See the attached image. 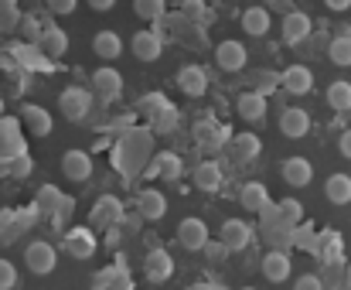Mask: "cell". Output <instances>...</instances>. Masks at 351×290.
Segmentation results:
<instances>
[{
  "mask_svg": "<svg viewBox=\"0 0 351 290\" xmlns=\"http://www.w3.org/2000/svg\"><path fill=\"white\" fill-rule=\"evenodd\" d=\"M24 267H27L34 277H48V274L58 267V253H55V246L45 243V239H34V243L24 250Z\"/></svg>",
  "mask_w": 351,
  "mask_h": 290,
  "instance_id": "obj_1",
  "label": "cell"
},
{
  "mask_svg": "<svg viewBox=\"0 0 351 290\" xmlns=\"http://www.w3.org/2000/svg\"><path fill=\"white\" fill-rule=\"evenodd\" d=\"M178 243H181L184 250H191V253L205 250V246H208V226H205V219H195V215L181 219V222H178Z\"/></svg>",
  "mask_w": 351,
  "mask_h": 290,
  "instance_id": "obj_2",
  "label": "cell"
},
{
  "mask_svg": "<svg viewBox=\"0 0 351 290\" xmlns=\"http://www.w3.org/2000/svg\"><path fill=\"white\" fill-rule=\"evenodd\" d=\"M215 62H219V69H222V72H242V69H245V62H249V51H245V45H242V41L226 38V41H219V45H215Z\"/></svg>",
  "mask_w": 351,
  "mask_h": 290,
  "instance_id": "obj_3",
  "label": "cell"
},
{
  "mask_svg": "<svg viewBox=\"0 0 351 290\" xmlns=\"http://www.w3.org/2000/svg\"><path fill=\"white\" fill-rule=\"evenodd\" d=\"M130 51H133L140 62H157V58H160V51H164V41H160V34H157V31L140 27V31L130 38Z\"/></svg>",
  "mask_w": 351,
  "mask_h": 290,
  "instance_id": "obj_4",
  "label": "cell"
},
{
  "mask_svg": "<svg viewBox=\"0 0 351 290\" xmlns=\"http://www.w3.org/2000/svg\"><path fill=\"white\" fill-rule=\"evenodd\" d=\"M178 89H181L184 96H191V99H202V96L208 93V75H205V69H202V65H181V69H178Z\"/></svg>",
  "mask_w": 351,
  "mask_h": 290,
  "instance_id": "obj_5",
  "label": "cell"
},
{
  "mask_svg": "<svg viewBox=\"0 0 351 290\" xmlns=\"http://www.w3.org/2000/svg\"><path fill=\"white\" fill-rule=\"evenodd\" d=\"M280 134H283L287 141H304V137L311 134V113H307V110H297V106L283 110V113H280Z\"/></svg>",
  "mask_w": 351,
  "mask_h": 290,
  "instance_id": "obj_6",
  "label": "cell"
},
{
  "mask_svg": "<svg viewBox=\"0 0 351 290\" xmlns=\"http://www.w3.org/2000/svg\"><path fill=\"white\" fill-rule=\"evenodd\" d=\"M280 174H283V181H287L290 188H307V184L314 181V164H311L307 157L293 154V157H287V160H283Z\"/></svg>",
  "mask_w": 351,
  "mask_h": 290,
  "instance_id": "obj_7",
  "label": "cell"
},
{
  "mask_svg": "<svg viewBox=\"0 0 351 290\" xmlns=\"http://www.w3.org/2000/svg\"><path fill=\"white\" fill-rule=\"evenodd\" d=\"M143 274H147V280L150 284H164V280H171V274H174V260H171V253L167 250H150L147 256H143Z\"/></svg>",
  "mask_w": 351,
  "mask_h": 290,
  "instance_id": "obj_8",
  "label": "cell"
},
{
  "mask_svg": "<svg viewBox=\"0 0 351 290\" xmlns=\"http://www.w3.org/2000/svg\"><path fill=\"white\" fill-rule=\"evenodd\" d=\"M58 106H62V113H65V120H86V113H89V106H93V96L86 93V89H65L62 96H58Z\"/></svg>",
  "mask_w": 351,
  "mask_h": 290,
  "instance_id": "obj_9",
  "label": "cell"
},
{
  "mask_svg": "<svg viewBox=\"0 0 351 290\" xmlns=\"http://www.w3.org/2000/svg\"><path fill=\"white\" fill-rule=\"evenodd\" d=\"M239 205H242L245 212H263V215L273 212L269 191H266V184H259V181H245V184H242V191H239Z\"/></svg>",
  "mask_w": 351,
  "mask_h": 290,
  "instance_id": "obj_10",
  "label": "cell"
},
{
  "mask_svg": "<svg viewBox=\"0 0 351 290\" xmlns=\"http://www.w3.org/2000/svg\"><path fill=\"white\" fill-rule=\"evenodd\" d=\"M219 239H222V246H226L229 253H239V250H245V246L252 243V229H249L242 219H226L222 229H219Z\"/></svg>",
  "mask_w": 351,
  "mask_h": 290,
  "instance_id": "obj_11",
  "label": "cell"
},
{
  "mask_svg": "<svg viewBox=\"0 0 351 290\" xmlns=\"http://www.w3.org/2000/svg\"><path fill=\"white\" fill-rule=\"evenodd\" d=\"M62 174L69 181H89L93 178V157L86 150H65L62 154Z\"/></svg>",
  "mask_w": 351,
  "mask_h": 290,
  "instance_id": "obj_12",
  "label": "cell"
},
{
  "mask_svg": "<svg viewBox=\"0 0 351 290\" xmlns=\"http://www.w3.org/2000/svg\"><path fill=\"white\" fill-rule=\"evenodd\" d=\"M38 51L45 55V58H62L65 51H69V34L58 27V24H45V31H41V41H38Z\"/></svg>",
  "mask_w": 351,
  "mask_h": 290,
  "instance_id": "obj_13",
  "label": "cell"
},
{
  "mask_svg": "<svg viewBox=\"0 0 351 290\" xmlns=\"http://www.w3.org/2000/svg\"><path fill=\"white\" fill-rule=\"evenodd\" d=\"M93 226H103V229H110V226H117L119 219H123V202H119L117 195H103L96 205H93Z\"/></svg>",
  "mask_w": 351,
  "mask_h": 290,
  "instance_id": "obj_14",
  "label": "cell"
},
{
  "mask_svg": "<svg viewBox=\"0 0 351 290\" xmlns=\"http://www.w3.org/2000/svg\"><path fill=\"white\" fill-rule=\"evenodd\" d=\"M280 82H283L287 93H293V96H307V93L314 89V72H311L307 65H290V69L280 75Z\"/></svg>",
  "mask_w": 351,
  "mask_h": 290,
  "instance_id": "obj_15",
  "label": "cell"
},
{
  "mask_svg": "<svg viewBox=\"0 0 351 290\" xmlns=\"http://www.w3.org/2000/svg\"><path fill=\"white\" fill-rule=\"evenodd\" d=\"M307 34H311V17L304 10H290L283 17V41L287 45H300Z\"/></svg>",
  "mask_w": 351,
  "mask_h": 290,
  "instance_id": "obj_16",
  "label": "cell"
},
{
  "mask_svg": "<svg viewBox=\"0 0 351 290\" xmlns=\"http://www.w3.org/2000/svg\"><path fill=\"white\" fill-rule=\"evenodd\" d=\"M263 277H266L269 284H283V280L290 277V256H287L283 250L266 253V256H263Z\"/></svg>",
  "mask_w": 351,
  "mask_h": 290,
  "instance_id": "obj_17",
  "label": "cell"
},
{
  "mask_svg": "<svg viewBox=\"0 0 351 290\" xmlns=\"http://www.w3.org/2000/svg\"><path fill=\"white\" fill-rule=\"evenodd\" d=\"M164 212H167V198H164L157 188L140 191V215H143L147 222H160V219H164Z\"/></svg>",
  "mask_w": 351,
  "mask_h": 290,
  "instance_id": "obj_18",
  "label": "cell"
},
{
  "mask_svg": "<svg viewBox=\"0 0 351 290\" xmlns=\"http://www.w3.org/2000/svg\"><path fill=\"white\" fill-rule=\"evenodd\" d=\"M93 55H99L103 62H113L123 55V38H119L117 31H99L96 38H93Z\"/></svg>",
  "mask_w": 351,
  "mask_h": 290,
  "instance_id": "obj_19",
  "label": "cell"
},
{
  "mask_svg": "<svg viewBox=\"0 0 351 290\" xmlns=\"http://www.w3.org/2000/svg\"><path fill=\"white\" fill-rule=\"evenodd\" d=\"M195 188L198 191H219L222 188V167L215 164V160H205V164H198L195 167Z\"/></svg>",
  "mask_w": 351,
  "mask_h": 290,
  "instance_id": "obj_20",
  "label": "cell"
},
{
  "mask_svg": "<svg viewBox=\"0 0 351 290\" xmlns=\"http://www.w3.org/2000/svg\"><path fill=\"white\" fill-rule=\"evenodd\" d=\"M65 250H69L75 260H89V256L96 253V239H93L89 229H75V232L65 236Z\"/></svg>",
  "mask_w": 351,
  "mask_h": 290,
  "instance_id": "obj_21",
  "label": "cell"
},
{
  "mask_svg": "<svg viewBox=\"0 0 351 290\" xmlns=\"http://www.w3.org/2000/svg\"><path fill=\"white\" fill-rule=\"evenodd\" d=\"M235 110H239V117H242V120L256 123V120H263V117H266V96H263V93H242Z\"/></svg>",
  "mask_w": 351,
  "mask_h": 290,
  "instance_id": "obj_22",
  "label": "cell"
},
{
  "mask_svg": "<svg viewBox=\"0 0 351 290\" xmlns=\"http://www.w3.org/2000/svg\"><path fill=\"white\" fill-rule=\"evenodd\" d=\"M154 171H157V178H164V181H178V178L184 174V164H181L178 154L160 150V154L154 157Z\"/></svg>",
  "mask_w": 351,
  "mask_h": 290,
  "instance_id": "obj_23",
  "label": "cell"
},
{
  "mask_svg": "<svg viewBox=\"0 0 351 290\" xmlns=\"http://www.w3.org/2000/svg\"><path fill=\"white\" fill-rule=\"evenodd\" d=\"M324 195L331 205H348L351 202V178L348 174H331L324 181Z\"/></svg>",
  "mask_w": 351,
  "mask_h": 290,
  "instance_id": "obj_24",
  "label": "cell"
},
{
  "mask_svg": "<svg viewBox=\"0 0 351 290\" xmlns=\"http://www.w3.org/2000/svg\"><path fill=\"white\" fill-rule=\"evenodd\" d=\"M242 27H245V34H266L269 31V10L266 7H245L242 10Z\"/></svg>",
  "mask_w": 351,
  "mask_h": 290,
  "instance_id": "obj_25",
  "label": "cell"
},
{
  "mask_svg": "<svg viewBox=\"0 0 351 290\" xmlns=\"http://www.w3.org/2000/svg\"><path fill=\"white\" fill-rule=\"evenodd\" d=\"M24 127L34 134V137H48L51 134V117L41 110V106H24Z\"/></svg>",
  "mask_w": 351,
  "mask_h": 290,
  "instance_id": "obj_26",
  "label": "cell"
},
{
  "mask_svg": "<svg viewBox=\"0 0 351 290\" xmlns=\"http://www.w3.org/2000/svg\"><path fill=\"white\" fill-rule=\"evenodd\" d=\"M328 106H331V110H338V113H348L351 110V82L335 79V82L328 86Z\"/></svg>",
  "mask_w": 351,
  "mask_h": 290,
  "instance_id": "obj_27",
  "label": "cell"
},
{
  "mask_svg": "<svg viewBox=\"0 0 351 290\" xmlns=\"http://www.w3.org/2000/svg\"><path fill=\"white\" fill-rule=\"evenodd\" d=\"M328 55H331V62H335V65L348 69V65H351V34H341V38H335V41L328 45Z\"/></svg>",
  "mask_w": 351,
  "mask_h": 290,
  "instance_id": "obj_28",
  "label": "cell"
},
{
  "mask_svg": "<svg viewBox=\"0 0 351 290\" xmlns=\"http://www.w3.org/2000/svg\"><path fill=\"white\" fill-rule=\"evenodd\" d=\"M21 34H24V41L27 45H38L41 41V31H45V21L41 17H34V14H21Z\"/></svg>",
  "mask_w": 351,
  "mask_h": 290,
  "instance_id": "obj_29",
  "label": "cell"
},
{
  "mask_svg": "<svg viewBox=\"0 0 351 290\" xmlns=\"http://www.w3.org/2000/svg\"><path fill=\"white\" fill-rule=\"evenodd\" d=\"M259 150H263V144H259L256 134H239V137H235V154H239V160H252V157H259Z\"/></svg>",
  "mask_w": 351,
  "mask_h": 290,
  "instance_id": "obj_30",
  "label": "cell"
},
{
  "mask_svg": "<svg viewBox=\"0 0 351 290\" xmlns=\"http://www.w3.org/2000/svg\"><path fill=\"white\" fill-rule=\"evenodd\" d=\"M133 10H136V17H143V21H160V17H164V0H136Z\"/></svg>",
  "mask_w": 351,
  "mask_h": 290,
  "instance_id": "obj_31",
  "label": "cell"
},
{
  "mask_svg": "<svg viewBox=\"0 0 351 290\" xmlns=\"http://www.w3.org/2000/svg\"><path fill=\"white\" fill-rule=\"evenodd\" d=\"M273 208L280 212V219H287V222H293V226L304 219V205H300V202H293V198H283V202H280V205H273Z\"/></svg>",
  "mask_w": 351,
  "mask_h": 290,
  "instance_id": "obj_32",
  "label": "cell"
},
{
  "mask_svg": "<svg viewBox=\"0 0 351 290\" xmlns=\"http://www.w3.org/2000/svg\"><path fill=\"white\" fill-rule=\"evenodd\" d=\"M17 24H21V10H17V3H14V0H0V27L10 31V27H17Z\"/></svg>",
  "mask_w": 351,
  "mask_h": 290,
  "instance_id": "obj_33",
  "label": "cell"
},
{
  "mask_svg": "<svg viewBox=\"0 0 351 290\" xmlns=\"http://www.w3.org/2000/svg\"><path fill=\"white\" fill-rule=\"evenodd\" d=\"M93 82H96L99 89H117V86H119V75L113 72V69H99V72L93 75Z\"/></svg>",
  "mask_w": 351,
  "mask_h": 290,
  "instance_id": "obj_34",
  "label": "cell"
},
{
  "mask_svg": "<svg viewBox=\"0 0 351 290\" xmlns=\"http://www.w3.org/2000/svg\"><path fill=\"white\" fill-rule=\"evenodd\" d=\"M17 284V270L10 260H0V290H10Z\"/></svg>",
  "mask_w": 351,
  "mask_h": 290,
  "instance_id": "obj_35",
  "label": "cell"
},
{
  "mask_svg": "<svg viewBox=\"0 0 351 290\" xmlns=\"http://www.w3.org/2000/svg\"><path fill=\"white\" fill-rule=\"evenodd\" d=\"M293 290H324V284H321V277H317V274H304V277H297Z\"/></svg>",
  "mask_w": 351,
  "mask_h": 290,
  "instance_id": "obj_36",
  "label": "cell"
},
{
  "mask_svg": "<svg viewBox=\"0 0 351 290\" xmlns=\"http://www.w3.org/2000/svg\"><path fill=\"white\" fill-rule=\"evenodd\" d=\"M106 290H133V280H130V274H123L117 267V274H113V280H110V287Z\"/></svg>",
  "mask_w": 351,
  "mask_h": 290,
  "instance_id": "obj_37",
  "label": "cell"
},
{
  "mask_svg": "<svg viewBox=\"0 0 351 290\" xmlns=\"http://www.w3.org/2000/svg\"><path fill=\"white\" fill-rule=\"evenodd\" d=\"M113 274H117V267H106V270H99V277H93V287H96V290H106V287H110V280H113Z\"/></svg>",
  "mask_w": 351,
  "mask_h": 290,
  "instance_id": "obj_38",
  "label": "cell"
},
{
  "mask_svg": "<svg viewBox=\"0 0 351 290\" xmlns=\"http://www.w3.org/2000/svg\"><path fill=\"white\" fill-rule=\"evenodd\" d=\"M48 10L51 14H72L75 10V0H48Z\"/></svg>",
  "mask_w": 351,
  "mask_h": 290,
  "instance_id": "obj_39",
  "label": "cell"
},
{
  "mask_svg": "<svg viewBox=\"0 0 351 290\" xmlns=\"http://www.w3.org/2000/svg\"><path fill=\"white\" fill-rule=\"evenodd\" d=\"M338 150H341V157H348V160H351V127L341 134V137H338Z\"/></svg>",
  "mask_w": 351,
  "mask_h": 290,
  "instance_id": "obj_40",
  "label": "cell"
},
{
  "mask_svg": "<svg viewBox=\"0 0 351 290\" xmlns=\"http://www.w3.org/2000/svg\"><path fill=\"white\" fill-rule=\"evenodd\" d=\"M184 14H188V17H205V7L191 0V3H184Z\"/></svg>",
  "mask_w": 351,
  "mask_h": 290,
  "instance_id": "obj_41",
  "label": "cell"
},
{
  "mask_svg": "<svg viewBox=\"0 0 351 290\" xmlns=\"http://www.w3.org/2000/svg\"><path fill=\"white\" fill-rule=\"evenodd\" d=\"M27 171H31V160H27V157H17V160H14V174H21V178H24Z\"/></svg>",
  "mask_w": 351,
  "mask_h": 290,
  "instance_id": "obj_42",
  "label": "cell"
},
{
  "mask_svg": "<svg viewBox=\"0 0 351 290\" xmlns=\"http://www.w3.org/2000/svg\"><path fill=\"white\" fill-rule=\"evenodd\" d=\"M328 7H331V10H348L351 0H328Z\"/></svg>",
  "mask_w": 351,
  "mask_h": 290,
  "instance_id": "obj_43",
  "label": "cell"
},
{
  "mask_svg": "<svg viewBox=\"0 0 351 290\" xmlns=\"http://www.w3.org/2000/svg\"><path fill=\"white\" fill-rule=\"evenodd\" d=\"M93 10H113V0H93Z\"/></svg>",
  "mask_w": 351,
  "mask_h": 290,
  "instance_id": "obj_44",
  "label": "cell"
},
{
  "mask_svg": "<svg viewBox=\"0 0 351 290\" xmlns=\"http://www.w3.org/2000/svg\"><path fill=\"white\" fill-rule=\"evenodd\" d=\"M191 290H219V287H212V284H195Z\"/></svg>",
  "mask_w": 351,
  "mask_h": 290,
  "instance_id": "obj_45",
  "label": "cell"
},
{
  "mask_svg": "<svg viewBox=\"0 0 351 290\" xmlns=\"http://www.w3.org/2000/svg\"><path fill=\"white\" fill-rule=\"evenodd\" d=\"M345 287L351 290V263H348V270H345Z\"/></svg>",
  "mask_w": 351,
  "mask_h": 290,
  "instance_id": "obj_46",
  "label": "cell"
},
{
  "mask_svg": "<svg viewBox=\"0 0 351 290\" xmlns=\"http://www.w3.org/2000/svg\"><path fill=\"white\" fill-rule=\"evenodd\" d=\"M242 290H256V287H242Z\"/></svg>",
  "mask_w": 351,
  "mask_h": 290,
  "instance_id": "obj_47",
  "label": "cell"
}]
</instances>
